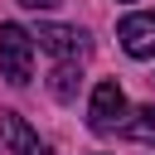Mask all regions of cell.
<instances>
[{"label": "cell", "instance_id": "obj_1", "mask_svg": "<svg viewBox=\"0 0 155 155\" xmlns=\"http://www.w3.org/2000/svg\"><path fill=\"white\" fill-rule=\"evenodd\" d=\"M0 73L15 82V87H24L29 78H34V34L24 29V24H0Z\"/></svg>", "mask_w": 155, "mask_h": 155}, {"label": "cell", "instance_id": "obj_2", "mask_svg": "<svg viewBox=\"0 0 155 155\" xmlns=\"http://www.w3.org/2000/svg\"><path fill=\"white\" fill-rule=\"evenodd\" d=\"M116 39L131 58H155V10H136L116 24Z\"/></svg>", "mask_w": 155, "mask_h": 155}, {"label": "cell", "instance_id": "obj_3", "mask_svg": "<svg viewBox=\"0 0 155 155\" xmlns=\"http://www.w3.org/2000/svg\"><path fill=\"white\" fill-rule=\"evenodd\" d=\"M34 39H39V48L53 53V58H82V53H87V34L73 29V24H39Z\"/></svg>", "mask_w": 155, "mask_h": 155}, {"label": "cell", "instance_id": "obj_4", "mask_svg": "<svg viewBox=\"0 0 155 155\" xmlns=\"http://www.w3.org/2000/svg\"><path fill=\"white\" fill-rule=\"evenodd\" d=\"M121 116H126V97H121V87H116L111 78H107V82H97L92 107H87V126H92V131H111Z\"/></svg>", "mask_w": 155, "mask_h": 155}, {"label": "cell", "instance_id": "obj_5", "mask_svg": "<svg viewBox=\"0 0 155 155\" xmlns=\"http://www.w3.org/2000/svg\"><path fill=\"white\" fill-rule=\"evenodd\" d=\"M0 140L10 145V155H44V140L29 131L19 111H0Z\"/></svg>", "mask_w": 155, "mask_h": 155}, {"label": "cell", "instance_id": "obj_6", "mask_svg": "<svg viewBox=\"0 0 155 155\" xmlns=\"http://www.w3.org/2000/svg\"><path fill=\"white\" fill-rule=\"evenodd\" d=\"M78 82H82L78 58H58V68H53V78H48L53 97H58V102H73V97H78Z\"/></svg>", "mask_w": 155, "mask_h": 155}, {"label": "cell", "instance_id": "obj_7", "mask_svg": "<svg viewBox=\"0 0 155 155\" xmlns=\"http://www.w3.org/2000/svg\"><path fill=\"white\" fill-rule=\"evenodd\" d=\"M126 136L140 140V145H155V107H140V111L126 121Z\"/></svg>", "mask_w": 155, "mask_h": 155}, {"label": "cell", "instance_id": "obj_8", "mask_svg": "<svg viewBox=\"0 0 155 155\" xmlns=\"http://www.w3.org/2000/svg\"><path fill=\"white\" fill-rule=\"evenodd\" d=\"M19 5H24V10H53L58 0H19Z\"/></svg>", "mask_w": 155, "mask_h": 155}]
</instances>
